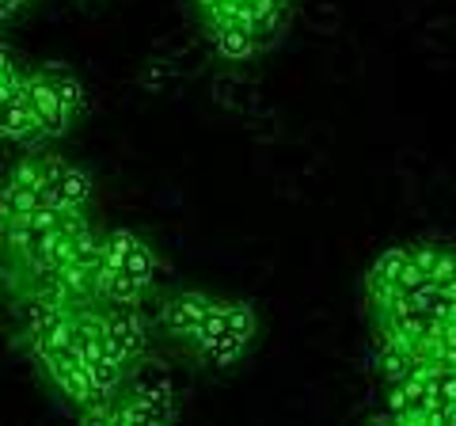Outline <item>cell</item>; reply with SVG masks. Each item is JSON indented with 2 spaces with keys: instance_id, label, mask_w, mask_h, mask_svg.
Returning a JSON list of instances; mask_svg holds the SVG:
<instances>
[{
  "instance_id": "obj_1",
  "label": "cell",
  "mask_w": 456,
  "mask_h": 426,
  "mask_svg": "<svg viewBox=\"0 0 456 426\" xmlns=\"http://www.w3.org/2000/svg\"><path fill=\"white\" fill-rule=\"evenodd\" d=\"M164 263L134 229H103L95 271V305H141Z\"/></svg>"
},
{
  "instance_id": "obj_2",
  "label": "cell",
  "mask_w": 456,
  "mask_h": 426,
  "mask_svg": "<svg viewBox=\"0 0 456 426\" xmlns=\"http://www.w3.org/2000/svg\"><path fill=\"white\" fill-rule=\"evenodd\" d=\"M23 95L35 122V145L65 137L84 119V107H88V92H84L77 73H69L65 65L27 69Z\"/></svg>"
},
{
  "instance_id": "obj_3",
  "label": "cell",
  "mask_w": 456,
  "mask_h": 426,
  "mask_svg": "<svg viewBox=\"0 0 456 426\" xmlns=\"http://www.w3.org/2000/svg\"><path fill=\"white\" fill-rule=\"evenodd\" d=\"M27 350L35 354L38 369L46 373V381L57 389V396H61L77 415L84 407H92L95 400H107V396H99L88 365H84V358H80V350L73 347V339H69V312L57 324H50V328L42 332Z\"/></svg>"
},
{
  "instance_id": "obj_4",
  "label": "cell",
  "mask_w": 456,
  "mask_h": 426,
  "mask_svg": "<svg viewBox=\"0 0 456 426\" xmlns=\"http://www.w3.org/2000/svg\"><path fill=\"white\" fill-rule=\"evenodd\" d=\"M255 335H259V316H255V308L248 301H228V297H221L202 339L194 343V354L213 369H232L236 362H244Z\"/></svg>"
},
{
  "instance_id": "obj_5",
  "label": "cell",
  "mask_w": 456,
  "mask_h": 426,
  "mask_svg": "<svg viewBox=\"0 0 456 426\" xmlns=\"http://www.w3.org/2000/svg\"><path fill=\"white\" fill-rule=\"evenodd\" d=\"M35 168H38L42 202L53 209H69V213H88L95 198V179L84 168L69 164L57 152H35Z\"/></svg>"
},
{
  "instance_id": "obj_6",
  "label": "cell",
  "mask_w": 456,
  "mask_h": 426,
  "mask_svg": "<svg viewBox=\"0 0 456 426\" xmlns=\"http://www.w3.org/2000/svg\"><path fill=\"white\" fill-rule=\"evenodd\" d=\"M202 31L209 38L213 53H217L221 61H228V65H244V61H251V58H259L263 53L259 38H255V27L248 20V0H236V4H228L221 12H213V16H206Z\"/></svg>"
},
{
  "instance_id": "obj_7",
  "label": "cell",
  "mask_w": 456,
  "mask_h": 426,
  "mask_svg": "<svg viewBox=\"0 0 456 426\" xmlns=\"http://www.w3.org/2000/svg\"><path fill=\"white\" fill-rule=\"evenodd\" d=\"M99 324H103V335L110 350L118 354V362L126 369H137L149 358V320L141 316V305H95Z\"/></svg>"
},
{
  "instance_id": "obj_8",
  "label": "cell",
  "mask_w": 456,
  "mask_h": 426,
  "mask_svg": "<svg viewBox=\"0 0 456 426\" xmlns=\"http://www.w3.org/2000/svg\"><path fill=\"white\" fill-rule=\"evenodd\" d=\"M217 301H221V297H213L206 290H179V293L164 297L160 316H156V320H160V332L167 339H175V343L194 350V343L202 339V332H206V324L213 316V308H217Z\"/></svg>"
},
{
  "instance_id": "obj_9",
  "label": "cell",
  "mask_w": 456,
  "mask_h": 426,
  "mask_svg": "<svg viewBox=\"0 0 456 426\" xmlns=\"http://www.w3.org/2000/svg\"><path fill=\"white\" fill-rule=\"evenodd\" d=\"M411 282H419V271H415V263H411L407 248H388L369 266L365 293H369V301H384V297H392L395 290L411 286Z\"/></svg>"
},
{
  "instance_id": "obj_10",
  "label": "cell",
  "mask_w": 456,
  "mask_h": 426,
  "mask_svg": "<svg viewBox=\"0 0 456 426\" xmlns=\"http://www.w3.org/2000/svg\"><path fill=\"white\" fill-rule=\"evenodd\" d=\"M0 141L35 145V122H31V111H27L23 80L20 84L0 80Z\"/></svg>"
},
{
  "instance_id": "obj_11",
  "label": "cell",
  "mask_w": 456,
  "mask_h": 426,
  "mask_svg": "<svg viewBox=\"0 0 456 426\" xmlns=\"http://www.w3.org/2000/svg\"><path fill=\"white\" fill-rule=\"evenodd\" d=\"M293 8H297V0H248V20L255 27V38H259L263 53L289 31Z\"/></svg>"
},
{
  "instance_id": "obj_12",
  "label": "cell",
  "mask_w": 456,
  "mask_h": 426,
  "mask_svg": "<svg viewBox=\"0 0 456 426\" xmlns=\"http://www.w3.org/2000/svg\"><path fill=\"white\" fill-rule=\"evenodd\" d=\"M422 354L430 362H437V365H445V369H456V320H445L441 328L426 339V347H422Z\"/></svg>"
},
{
  "instance_id": "obj_13",
  "label": "cell",
  "mask_w": 456,
  "mask_h": 426,
  "mask_svg": "<svg viewBox=\"0 0 456 426\" xmlns=\"http://www.w3.org/2000/svg\"><path fill=\"white\" fill-rule=\"evenodd\" d=\"M191 4L198 8V16H213V12H221V8H228V4H236V0H191Z\"/></svg>"
}]
</instances>
